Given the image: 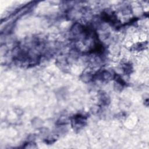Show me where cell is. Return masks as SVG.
<instances>
[{
  "label": "cell",
  "mask_w": 149,
  "mask_h": 149,
  "mask_svg": "<svg viewBox=\"0 0 149 149\" xmlns=\"http://www.w3.org/2000/svg\"><path fill=\"white\" fill-rule=\"evenodd\" d=\"M72 122L73 126L75 127L80 128V127L84 126L86 122V118L84 116L78 114L73 116V119L72 120Z\"/></svg>",
  "instance_id": "1"
}]
</instances>
